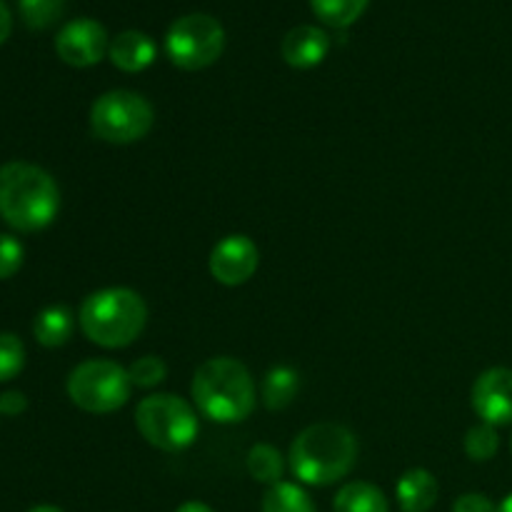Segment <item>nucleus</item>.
<instances>
[{
	"label": "nucleus",
	"mask_w": 512,
	"mask_h": 512,
	"mask_svg": "<svg viewBox=\"0 0 512 512\" xmlns=\"http://www.w3.org/2000/svg\"><path fill=\"white\" fill-rule=\"evenodd\" d=\"M473 410L483 423L510 425L512 423V370L490 368L475 380Z\"/></svg>",
	"instance_id": "obj_11"
},
{
	"label": "nucleus",
	"mask_w": 512,
	"mask_h": 512,
	"mask_svg": "<svg viewBox=\"0 0 512 512\" xmlns=\"http://www.w3.org/2000/svg\"><path fill=\"white\" fill-rule=\"evenodd\" d=\"M153 123V105L133 90H110L90 108V130L103 143H138L153 130Z\"/></svg>",
	"instance_id": "obj_6"
},
{
	"label": "nucleus",
	"mask_w": 512,
	"mask_h": 512,
	"mask_svg": "<svg viewBox=\"0 0 512 512\" xmlns=\"http://www.w3.org/2000/svg\"><path fill=\"white\" fill-rule=\"evenodd\" d=\"M25 368V345L18 335L0 333V383L18 378Z\"/></svg>",
	"instance_id": "obj_24"
},
{
	"label": "nucleus",
	"mask_w": 512,
	"mask_h": 512,
	"mask_svg": "<svg viewBox=\"0 0 512 512\" xmlns=\"http://www.w3.org/2000/svg\"><path fill=\"white\" fill-rule=\"evenodd\" d=\"M193 403L213 423H243L255 408V383L240 360L210 358L195 370Z\"/></svg>",
	"instance_id": "obj_3"
},
{
	"label": "nucleus",
	"mask_w": 512,
	"mask_h": 512,
	"mask_svg": "<svg viewBox=\"0 0 512 512\" xmlns=\"http://www.w3.org/2000/svg\"><path fill=\"white\" fill-rule=\"evenodd\" d=\"M135 428L153 448L180 453L190 448L200 433L198 413L183 398L170 393L148 395L135 408Z\"/></svg>",
	"instance_id": "obj_5"
},
{
	"label": "nucleus",
	"mask_w": 512,
	"mask_h": 512,
	"mask_svg": "<svg viewBox=\"0 0 512 512\" xmlns=\"http://www.w3.org/2000/svg\"><path fill=\"white\" fill-rule=\"evenodd\" d=\"M65 388L73 405L93 415L115 413L133 393L128 370L115 360H85L73 368Z\"/></svg>",
	"instance_id": "obj_7"
},
{
	"label": "nucleus",
	"mask_w": 512,
	"mask_h": 512,
	"mask_svg": "<svg viewBox=\"0 0 512 512\" xmlns=\"http://www.w3.org/2000/svg\"><path fill=\"white\" fill-rule=\"evenodd\" d=\"M498 512H512V493L498 505Z\"/></svg>",
	"instance_id": "obj_30"
},
{
	"label": "nucleus",
	"mask_w": 512,
	"mask_h": 512,
	"mask_svg": "<svg viewBox=\"0 0 512 512\" xmlns=\"http://www.w3.org/2000/svg\"><path fill=\"white\" fill-rule=\"evenodd\" d=\"M438 493V480L425 468L408 470L395 485V495H398L403 512H430L433 505L438 503Z\"/></svg>",
	"instance_id": "obj_14"
},
{
	"label": "nucleus",
	"mask_w": 512,
	"mask_h": 512,
	"mask_svg": "<svg viewBox=\"0 0 512 512\" xmlns=\"http://www.w3.org/2000/svg\"><path fill=\"white\" fill-rule=\"evenodd\" d=\"M60 210L58 183L33 163L0 165V218L20 233L48 228Z\"/></svg>",
	"instance_id": "obj_1"
},
{
	"label": "nucleus",
	"mask_w": 512,
	"mask_h": 512,
	"mask_svg": "<svg viewBox=\"0 0 512 512\" xmlns=\"http://www.w3.org/2000/svg\"><path fill=\"white\" fill-rule=\"evenodd\" d=\"M25 410H28V398L23 393H18V390H8V393L0 395V413L3 415L15 418V415L25 413Z\"/></svg>",
	"instance_id": "obj_27"
},
{
	"label": "nucleus",
	"mask_w": 512,
	"mask_h": 512,
	"mask_svg": "<svg viewBox=\"0 0 512 512\" xmlns=\"http://www.w3.org/2000/svg\"><path fill=\"white\" fill-rule=\"evenodd\" d=\"M155 53H158V48H155L153 38L140 33V30H123L110 40L108 48L110 63L125 73H140V70L150 68Z\"/></svg>",
	"instance_id": "obj_13"
},
{
	"label": "nucleus",
	"mask_w": 512,
	"mask_h": 512,
	"mask_svg": "<svg viewBox=\"0 0 512 512\" xmlns=\"http://www.w3.org/2000/svg\"><path fill=\"white\" fill-rule=\"evenodd\" d=\"M210 275L220 285L238 288L248 283L260 265V250L248 235H228L210 253Z\"/></svg>",
	"instance_id": "obj_10"
},
{
	"label": "nucleus",
	"mask_w": 512,
	"mask_h": 512,
	"mask_svg": "<svg viewBox=\"0 0 512 512\" xmlns=\"http://www.w3.org/2000/svg\"><path fill=\"white\" fill-rule=\"evenodd\" d=\"M25 248L18 238L0 233V280H8L23 268Z\"/></svg>",
	"instance_id": "obj_25"
},
{
	"label": "nucleus",
	"mask_w": 512,
	"mask_h": 512,
	"mask_svg": "<svg viewBox=\"0 0 512 512\" xmlns=\"http://www.w3.org/2000/svg\"><path fill=\"white\" fill-rule=\"evenodd\" d=\"M75 330V318L65 305H50L40 310L33 323V335L43 348H60L70 340Z\"/></svg>",
	"instance_id": "obj_15"
},
{
	"label": "nucleus",
	"mask_w": 512,
	"mask_h": 512,
	"mask_svg": "<svg viewBox=\"0 0 512 512\" xmlns=\"http://www.w3.org/2000/svg\"><path fill=\"white\" fill-rule=\"evenodd\" d=\"M453 512H498V508L488 495L465 493L453 503Z\"/></svg>",
	"instance_id": "obj_26"
},
{
	"label": "nucleus",
	"mask_w": 512,
	"mask_h": 512,
	"mask_svg": "<svg viewBox=\"0 0 512 512\" xmlns=\"http://www.w3.org/2000/svg\"><path fill=\"white\" fill-rule=\"evenodd\" d=\"M280 53L290 68L310 70L328 58L330 38L325 30L315 28V25H298V28L288 30L283 45H280Z\"/></svg>",
	"instance_id": "obj_12"
},
{
	"label": "nucleus",
	"mask_w": 512,
	"mask_h": 512,
	"mask_svg": "<svg viewBox=\"0 0 512 512\" xmlns=\"http://www.w3.org/2000/svg\"><path fill=\"white\" fill-rule=\"evenodd\" d=\"M80 330L100 348H128L148 323V305L130 288H103L83 300Z\"/></svg>",
	"instance_id": "obj_4"
},
{
	"label": "nucleus",
	"mask_w": 512,
	"mask_h": 512,
	"mask_svg": "<svg viewBox=\"0 0 512 512\" xmlns=\"http://www.w3.org/2000/svg\"><path fill=\"white\" fill-rule=\"evenodd\" d=\"M335 512H390L388 498L380 488H375L373 483H363V480H355V483L343 485L338 490L333 500Z\"/></svg>",
	"instance_id": "obj_16"
},
{
	"label": "nucleus",
	"mask_w": 512,
	"mask_h": 512,
	"mask_svg": "<svg viewBox=\"0 0 512 512\" xmlns=\"http://www.w3.org/2000/svg\"><path fill=\"white\" fill-rule=\"evenodd\" d=\"M10 30H13V15H10L8 5H5L3 0H0V45H3L5 40H8Z\"/></svg>",
	"instance_id": "obj_28"
},
{
	"label": "nucleus",
	"mask_w": 512,
	"mask_h": 512,
	"mask_svg": "<svg viewBox=\"0 0 512 512\" xmlns=\"http://www.w3.org/2000/svg\"><path fill=\"white\" fill-rule=\"evenodd\" d=\"M263 512H318L313 498L295 483H278L268 488L263 498Z\"/></svg>",
	"instance_id": "obj_19"
},
{
	"label": "nucleus",
	"mask_w": 512,
	"mask_h": 512,
	"mask_svg": "<svg viewBox=\"0 0 512 512\" xmlns=\"http://www.w3.org/2000/svg\"><path fill=\"white\" fill-rule=\"evenodd\" d=\"M300 390V378L293 368L288 365H278V368H270L268 375L263 378V405L268 410H283L288 408L295 400Z\"/></svg>",
	"instance_id": "obj_17"
},
{
	"label": "nucleus",
	"mask_w": 512,
	"mask_h": 512,
	"mask_svg": "<svg viewBox=\"0 0 512 512\" xmlns=\"http://www.w3.org/2000/svg\"><path fill=\"white\" fill-rule=\"evenodd\" d=\"M110 48L108 33L98 20L78 18L70 20L65 28H60L58 38H55V53L63 63L73 65V68H90V65L100 63Z\"/></svg>",
	"instance_id": "obj_9"
},
{
	"label": "nucleus",
	"mask_w": 512,
	"mask_h": 512,
	"mask_svg": "<svg viewBox=\"0 0 512 512\" xmlns=\"http://www.w3.org/2000/svg\"><path fill=\"white\" fill-rule=\"evenodd\" d=\"M28 512H63L60 508H53V505H38V508L28 510Z\"/></svg>",
	"instance_id": "obj_31"
},
{
	"label": "nucleus",
	"mask_w": 512,
	"mask_h": 512,
	"mask_svg": "<svg viewBox=\"0 0 512 512\" xmlns=\"http://www.w3.org/2000/svg\"><path fill=\"white\" fill-rule=\"evenodd\" d=\"M175 512H213L205 503H198V500H190V503H183Z\"/></svg>",
	"instance_id": "obj_29"
},
{
	"label": "nucleus",
	"mask_w": 512,
	"mask_h": 512,
	"mask_svg": "<svg viewBox=\"0 0 512 512\" xmlns=\"http://www.w3.org/2000/svg\"><path fill=\"white\" fill-rule=\"evenodd\" d=\"M225 30L213 15L190 13L175 20L165 35L170 63L183 70H203L223 55Z\"/></svg>",
	"instance_id": "obj_8"
},
{
	"label": "nucleus",
	"mask_w": 512,
	"mask_h": 512,
	"mask_svg": "<svg viewBox=\"0 0 512 512\" xmlns=\"http://www.w3.org/2000/svg\"><path fill=\"white\" fill-rule=\"evenodd\" d=\"M498 448V430L488 423L473 425V428L468 430V435H465V453H468V458L475 460V463H488V460H493Z\"/></svg>",
	"instance_id": "obj_22"
},
{
	"label": "nucleus",
	"mask_w": 512,
	"mask_h": 512,
	"mask_svg": "<svg viewBox=\"0 0 512 512\" xmlns=\"http://www.w3.org/2000/svg\"><path fill=\"white\" fill-rule=\"evenodd\" d=\"M18 8L20 18L30 30H45L58 23L65 10V0H18Z\"/></svg>",
	"instance_id": "obj_21"
},
{
	"label": "nucleus",
	"mask_w": 512,
	"mask_h": 512,
	"mask_svg": "<svg viewBox=\"0 0 512 512\" xmlns=\"http://www.w3.org/2000/svg\"><path fill=\"white\" fill-rule=\"evenodd\" d=\"M358 460V440L345 425L315 423L293 440L288 453L290 473L303 485L325 488L353 470Z\"/></svg>",
	"instance_id": "obj_2"
},
{
	"label": "nucleus",
	"mask_w": 512,
	"mask_h": 512,
	"mask_svg": "<svg viewBox=\"0 0 512 512\" xmlns=\"http://www.w3.org/2000/svg\"><path fill=\"white\" fill-rule=\"evenodd\" d=\"M370 0H310L313 13L330 28H348L365 13Z\"/></svg>",
	"instance_id": "obj_20"
},
{
	"label": "nucleus",
	"mask_w": 512,
	"mask_h": 512,
	"mask_svg": "<svg viewBox=\"0 0 512 512\" xmlns=\"http://www.w3.org/2000/svg\"><path fill=\"white\" fill-rule=\"evenodd\" d=\"M248 473L253 480L273 488V485L283 483L285 458L280 455L278 448H273V445H253L248 453Z\"/></svg>",
	"instance_id": "obj_18"
},
{
	"label": "nucleus",
	"mask_w": 512,
	"mask_h": 512,
	"mask_svg": "<svg viewBox=\"0 0 512 512\" xmlns=\"http://www.w3.org/2000/svg\"><path fill=\"white\" fill-rule=\"evenodd\" d=\"M128 375L133 388L150 390L168 378V365H165V360L158 358V355H143V358H138L130 365Z\"/></svg>",
	"instance_id": "obj_23"
}]
</instances>
